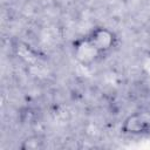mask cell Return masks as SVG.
<instances>
[{
  "label": "cell",
  "instance_id": "cell-1",
  "mask_svg": "<svg viewBox=\"0 0 150 150\" xmlns=\"http://www.w3.org/2000/svg\"><path fill=\"white\" fill-rule=\"evenodd\" d=\"M86 36L102 56L110 53L117 45L116 34L108 27H94L86 34Z\"/></svg>",
  "mask_w": 150,
  "mask_h": 150
},
{
  "label": "cell",
  "instance_id": "cell-2",
  "mask_svg": "<svg viewBox=\"0 0 150 150\" xmlns=\"http://www.w3.org/2000/svg\"><path fill=\"white\" fill-rule=\"evenodd\" d=\"M121 131L125 135L132 136L150 134V114L134 112L128 115L122 122Z\"/></svg>",
  "mask_w": 150,
  "mask_h": 150
},
{
  "label": "cell",
  "instance_id": "cell-3",
  "mask_svg": "<svg viewBox=\"0 0 150 150\" xmlns=\"http://www.w3.org/2000/svg\"><path fill=\"white\" fill-rule=\"evenodd\" d=\"M71 50H73L74 59L82 66H91L100 57H102V55L89 42V40L87 39L86 35L77 38L73 42Z\"/></svg>",
  "mask_w": 150,
  "mask_h": 150
},
{
  "label": "cell",
  "instance_id": "cell-4",
  "mask_svg": "<svg viewBox=\"0 0 150 150\" xmlns=\"http://www.w3.org/2000/svg\"><path fill=\"white\" fill-rule=\"evenodd\" d=\"M46 145V141L40 135H30L21 141L20 149L21 150H40Z\"/></svg>",
  "mask_w": 150,
  "mask_h": 150
}]
</instances>
